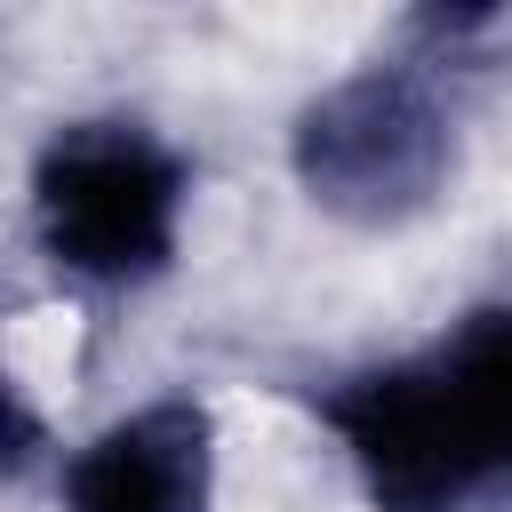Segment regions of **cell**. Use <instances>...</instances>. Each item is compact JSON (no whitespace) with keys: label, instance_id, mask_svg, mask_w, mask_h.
I'll return each instance as SVG.
<instances>
[{"label":"cell","instance_id":"obj_3","mask_svg":"<svg viewBox=\"0 0 512 512\" xmlns=\"http://www.w3.org/2000/svg\"><path fill=\"white\" fill-rule=\"evenodd\" d=\"M288 168L312 208H328L360 232H392L448 192L456 136H448L440 96L408 64H368L296 112Z\"/></svg>","mask_w":512,"mask_h":512},{"label":"cell","instance_id":"obj_5","mask_svg":"<svg viewBox=\"0 0 512 512\" xmlns=\"http://www.w3.org/2000/svg\"><path fill=\"white\" fill-rule=\"evenodd\" d=\"M408 32L432 48V64H488L496 48H512V8H432Z\"/></svg>","mask_w":512,"mask_h":512},{"label":"cell","instance_id":"obj_4","mask_svg":"<svg viewBox=\"0 0 512 512\" xmlns=\"http://www.w3.org/2000/svg\"><path fill=\"white\" fill-rule=\"evenodd\" d=\"M216 424L200 400H144L64 464V512H208Z\"/></svg>","mask_w":512,"mask_h":512},{"label":"cell","instance_id":"obj_2","mask_svg":"<svg viewBox=\"0 0 512 512\" xmlns=\"http://www.w3.org/2000/svg\"><path fill=\"white\" fill-rule=\"evenodd\" d=\"M184 160L136 120H64L32 160V224L56 272L136 288L168 272L184 224Z\"/></svg>","mask_w":512,"mask_h":512},{"label":"cell","instance_id":"obj_1","mask_svg":"<svg viewBox=\"0 0 512 512\" xmlns=\"http://www.w3.org/2000/svg\"><path fill=\"white\" fill-rule=\"evenodd\" d=\"M376 512H472L512 488V304L472 312L432 352L320 392Z\"/></svg>","mask_w":512,"mask_h":512}]
</instances>
